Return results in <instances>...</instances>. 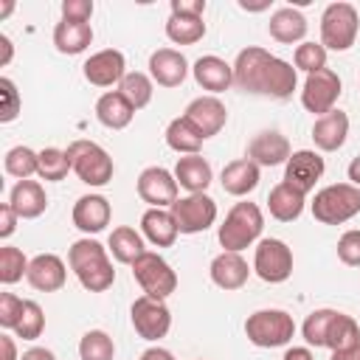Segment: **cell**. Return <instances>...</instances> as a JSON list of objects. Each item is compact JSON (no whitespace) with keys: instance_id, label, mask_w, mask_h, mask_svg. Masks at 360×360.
Returning a JSON list of instances; mask_svg holds the SVG:
<instances>
[{"instance_id":"4316f807","label":"cell","mask_w":360,"mask_h":360,"mask_svg":"<svg viewBox=\"0 0 360 360\" xmlns=\"http://www.w3.org/2000/svg\"><path fill=\"white\" fill-rule=\"evenodd\" d=\"M132 115H135V107L118 90H107L96 101V118L107 129H124V127H129L132 124Z\"/></svg>"},{"instance_id":"681fc988","label":"cell","mask_w":360,"mask_h":360,"mask_svg":"<svg viewBox=\"0 0 360 360\" xmlns=\"http://www.w3.org/2000/svg\"><path fill=\"white\" fill-rule=\"evenodd\" d=\"M172 14L202 17L205 14V0H172Z\"/></svg>"},{"instance_id":"30bf717a","label":"cell","mask_w":360,"mask_h":360,"mask_svg":"<svg viewBox=\"0 0 360 360\" xmlns=\"http://www.w3.org/2000/svg\"><path fill=\"white\" fill-rule=\"evenodd\" d=\"M169 211H172L180 233H202L217 222V202L205 191L180 197Z\"/></svg>"},{"instance_id":"8d00e7d4","label":"cell","mask_w":360,"mask_h":360,"mask_svg":"<svg viewBox=\"0 0 360 360\" xmlns=\"http://www.w3.org/2000/svg\"><path fill=\"white\" fill-rule=\"evenodd\" d=\"M118 93H121L135 110H143V107L152 101L155 82H152V76H146V73H141V70H132V73H127V76L121 79Z\"/></svg>"},{"instance_id":"c3c4849f","label":"cell","mask_w":360,"mask_h":360,"mask_svg":"<svg viewBox=\"0 0 360 360\" xmlns=\"http://www.w3.org/2000/svg\"><path fill=\"white\" fill-rule=\"evenodd\" d=\"M90 17H93V3L90 0H65L62 3V20L90 22Z\"/></svg>"},{"instance_id":"d6a6232c","label":"cell","mask_w":360,"mask_h":360,"mask_svg":"<svg viewBox=\"0 0 360 360\" xmlns=\"http://www.w3.org/2000/svg\"><path fill=\"white\" fill-rule=\"evenodd\" d=\"M202 141H205V138L200 135V129H197L186 115L172 118L169 127H166V143H169V149H174L177 155H200Z\"/></svg>"},{"instance_id":"7a4b0ae2","label":"cell","mask_w":360,"mask_h":360,"mask_svg":"<svg viewBox=\"0 0 360 360\" xmlns=\"http://www.w3.org/2000/svg\"><path fill=\"white\" fill-rule=\"evenodd\" d=\"M262 228H264L262 208H259L256 202L242 200V202H236V205L225 214V219H222V225H219V231H217V239H219V245H222L225 250L242 253L245 248H250V245L262 236Z\"/></svg>"},{"instance_id":"603a6c76","label":"cell","mask_w":360,"mask_h":360,"mask_svg":"<svg viewBox=\"0 0 360 360\" xmlns=\"http://www.w3.org/2000/svg\"><path fill=\"white\" fill-rule=\"evenodd\" d=\"M349 135V115L343 110H332L312 124V141L321 152H338Z\"/></svg>"},{"instance_id":"cb8c5ba5","label":"cell","mask_w":360,"mask_h":360,"mask_svg":"<svg viewBox=\"0 0 360 360\" xmlns=\"http://www.w3.org/2000/svg\"><path fill=\"white\" fill-rule=\"evenodd\" d=\"M307 17L295 8V6H281L270 14V22H267V31L276 42L281 45H292V42H301L307 37Z\"/></svg>"},{"instance_id":"836d02e7","label":"cell","mask_w":360,"mask_h":360,"mask_svg":"<svg viewBox=\"0 0 360 360\" xmlns=\"http://www.w3.org/2000/svg\"><path fill=\"white\" fill-rule=\"evenodd\" d=\"M107 248H110L112 259L121 262V264H132L138 256L146 253V248H143V236H141L135 228H129V225H118V228L110 233Z\"/></svg>"},{"instance_id":"ba28073f","label":"cell","mask_w":360,"mask_h":360,"mask_svg":"<svg viewBox=\"0 0 360 360\" xmlns=\"http://www.w3.org/2000/svg\"><path fill=\"white\" fill-rule=\"evenodd\" d=\"M253 273L267 284H281L292 276V250L281 239H262L253 253Z\"/></svg>"},{"instance_id":"52a82bcc","label":"cell","mask_w":360,"mask_h":360,"mask_svg":"<svg viewBox=\"0 0 360 360\" xmlns=\"http://www.w3.org/2000/svg\"><path fill=\"white\" fill-rule=\"evenodd\" d=\"M132 278L141 284L143 295L158 298V301H166L177 290V273L172 270V264L163 256H158L152 250H146L143 256H138L132 262Z\"/></svg>"},{"instance_id":"bcb514c9","label":"cell","mask_w":360,"mask_h":360,"mask_svg":"<svg viewBox=\"0 0 360 360\" xmlns=\"http://www.w3.org/2000/svg\"><path fill=\"white\" fill-rule=\"evenodd\" d=\"M338 259L349 267H360V231H346L338 239Z\"/></svg>"},{"instance_id":"9c48e42d","label":"cell","mask_w":360,"mask_h":360,"mask_svg":"<svg viewBox=\"0 0 360 360\" xmlns=\"http://www.w3.org/2000/svg\"><path fill=\"white\" fill-rule=\"evenodd\" d=\"M340 76L332 70V68H323V70H315L304 79V87H301V104L315 112L318 118L332 112L338 98H340Z\"/></svg>"},{"instance_id":"8992f818","label":"cell","mask_w":360,"mask_h":360,"mask_svg":"<svg viewBox=\"0 0 360 360\" xmlns=\"http://www.w3.org/2000/svg\"><path fill=\"white\" fill-rule=\"evenodd\" d=\"M360 17L352 3H329L321 14V45L326 51H349L357 39Z\"/></svg>"},{"instance_id":"f1b7e54d","label":"cell","mask_w":360,"mask_h":360,"mask_svg":"<svg viewBox=\"0 0 360 360\" xmlns=\"http://www.w3.org/2000/svg\"><path fill=\"white\" fill-rule=\"evenodd\" d=\"M304 202H307V194H301L298 188L287 186L284 180L278 186L270 188L267 194V208H270V217L278 219V222H292L301 217L304 211Z\"/></svg>"},{"instance_id":"4fadbf2b","label":"cell","mask_w":360,"mask_h":360,"mask_svg":"<svg viewBox=\"0 0 360 360\" xmlns=\"http://www.w3.org/2000/svg\"><path fill=\"white\" fill-rule=\"evenodd\" d=\"M270 51L259 48V45H248L236 53V62H233V84L245 93H262L264 87V70H267V62H270Z\"/></svg>"},{"instance_id":"4dcf8cb0","label":"cell","mask_w":360,"mask_h":360,"mask_svg":"<svg viewBox=\"0 0 360 360\" xmlns=\"http://www.w3.org/2000/svg\"><path fill=\"white\" fill-rule=\"evenodd\" d=\"M298 84V70L278 56H270L267 70H264V87L262 96H273V98H290L292 90Z\"/></svg>"},{"instance_id":"9f6ffc18","label":"cell","mask_w":360,"mask_h":360,"mask_svg":"<svg viewBox=\"0 0 360 360\" xmlns=\"http://www.w3.org/2000/svg\"><path fill=\"white\" fill-rule=\"evenodd\" d=\"M0 48H3V56H0V65H8L11 62V53H14V45L6 34H0Z\"/></svg>"},{"instance_id":"ffe728a7","label":"cell","mask_w":360,"mask_h":360,"mask_svg":"<svg viewBox=\"0 0 360 360\" xmlns=\"http://www.w3.org/2000/svg\"><path fill=\"white\" fill-rule=\"evenodd\" d=\"M290 141L278 132V129H262L259 135H253L250 146H248V158L256 166H278L290 160Z\"/></svg>"},{"instance_id":"2e32d148","label":"cell","mask_w":360,"mask_h":360,"mask_svg":"<svg viewBox=\"0 0 360 360\" xmlns=\"http://www.w3.org/2000/svg\"><path fill=\"white\" fill-rule=\"evenodd\" d=\"M110 217H112V208L104 194H84L73 205V225L87 236L101 233L110 225Z\"/></svg>"},{"instance_id":"f546056e","label":"cell","mask_w":360,"mask_h":360,"mask_svg":"<svg viewBox=\"0 0 360 360\" xmlns=\"http://www.w3.org/2000/svg\"><path fill=\"white\" fill-rule=\"evenodd\" d=\"M141 231H143V236L155 248H172L174 239H177V233H180L172 211H166V208H149V211H143Z\"/></svg>"},{"instance_id":"f907efd6","label":"cell","mask_w":360,"mask_h":360,"mask_svg":"<svg viewBox=\"0 0 360 360\" xmlns=\"http://www.w3.org/2000/svg\"><path fill=\"white\" fill-rule=\"evenodd\" d=\"M17 211L8 205V202H3L0 205V239H8L14 231H17Z\"/></svg>"},{"instance_id":"e0dca14e","label":"cell","mask_w":360,"mask_h":360,"mask_svg":"<svg viewBox=\"0 0 360 360\" xmlns=\"http://www.w3.org/2000/svg\"><path fill=\"white\" fill-rule=\"evenodd\" d=\"M25 278L39 292H56V290L65 287L68 270H65V262L56 253H39L28 262V276Z\"/></svg>"},{"instance_id":"5bb4252c","label":"cell","mask_w":360,"mask_h":360,"mask_svg":"<svg viewBox=\"0 0 360 360\" xmlns=\"http://www.w3.org/2000/svg\"><path fill=\"white\" fill-rule=\"evenodd\" d=\"M323 158L315 149H298L290 155V160L284 163V183L298 188L301 194H309L315 188V183L323 174Z\"/></svg>"},{"instance_id":"db71d44e","label":"cell","mask_w":360,"mask_h":360,"mask_svg":"<svg viewBox=\"0 0 360 360\" xmlns=\"http://www.w3.org/2000/svg\"><path fill=\"white\" fill-rule=\"evenodd\" d=\"M141 360H174V354H172L169 349H163V346H149V349L141 354Z\"/></svg>"},{"instance_id":"277c9868","label":"cell","mask_w":360,"mask_h":360,"mask_svg":"<svg viewBox=\"0 0 360 360\" xmlns=\"http://www.w3.org/2000/svg\"><path fill=\"white\" fill-rule=\"evenodd\" d=\"M245 335L259 349H278L292 340L295 321L284 309H256L245 321Z\"/></svg>"},{"instance_id":"e575fe53","label":"cell","mask_w":360,"mask_h":360,"mask_svg":"<svg viewBox=\"0 0 360 360\" xmlns=\"http://www.w3.org/2000/svg\"><path fill=\"white\" fill-rule=\"evenodd\" d=\"M352 346H360V326H357V321H354L352 315L335 309V318H332V323H329L326 346H323V349L343 352V349H352Z\"/></svg>"},{"instance_id":"5b68a950","label":"cell","mask_w":360,"mask_h":360,"mask_svg":"<svg viewBox=\"0 0 360 360\" xmlns=\"http://www.w3.org/2000/svg\"><path fill=\"white\" fill-rule=\"evenodd\" d=\"M68 158H70V166H73V172L82 183L98 188V186H107L112 180V172H115L112 158L96 141H84V138L73 141L68 146Z\"/></svg>"},{"instance_id":"7402d4cb","label":"cell","mask_w":360,"mask_h":360,"mask_svg":"<svg viewBox=\"0 0 360 360\" xmlns=\"http://www.w3.org/2000/svg\"><path fill=\"white\" fill-rule=\"evenodd\" d=\"M191 73H194V82H197L202 90H208L211 96L228 90V87L233 84V65H228L225 59H219V56H214V53L200 56V59L194 62Z\"/></svg>"},{"instance_id":"f5cc1de1","label":"cell","mask_w":360,"mask_h":360,"mask_svg":"<svg viewBox=\"0 0 360 360\" xmlns=\"http://www.w3.org/2000/svg\"><path fill=\"white\" fill-rule=\"evenodd\" d=\"M281 360H315V354H312V349L309 346H292V349H287L284 352V357Z\"/></svg>"},{"instance_id":"7c38bea8","label":"cell","mask_w":360,"mask_h":360,"mask_svg":"<svg viewBox=\"0 0 360 360\" xmlns=\"http://www.w3.org/2000/svg\"><path fill=\"white\" fill-rule=\"evenodd\" d=\"M135 188H138V197L143 200V202H149V208H172L180 197H177V180H174V174L169 172V169H163V166H149V169H143L141 174H138V183H135Z\"/></svg>"},{"instance_id":"9a60e30c","label":"cell","mask_w":360,"mask_h":360,"mask_svg":"<svg viewBox=\"0 0 360 360\" xmlns=\"http://www.w3.org/2000/svg\"><path fill=\"white\" fill-rule=\"evenodd\" d=\"M84 79L96 87H112V84H121V79L127 76V59L121 51L115 48H104V51H96L84 65Z\"/></svg>"},{"instance_id":"44dd1931","label":"cell","mask_w":360,"mask_h":360,"mask_svg":"<svg viewBox=\"0 0 360 360\" xmlns=\"http://www.w3.org/2000/svg\"><path fill=\"white\" fill-rule=\"evenodd\" d=\"M208 273H211V281H214L219 290H239V287L248 284L250 267H248V262L242 259V253L222 250L219 256H214Z\"/></svg>"},{"instance_id":"74e56055","label":"cell","mask_w":360,"mask_h":360,"mask_svg":"<svg viewBox=\"0 0 360 360\" xmlns=\"http://www.w3.org/2000/svg\"><path fill=\"white\" fill-rule=\"evenodd\" d=\"M3 166H6V172H8L11 177L28 180V177L37 174V169H39V152H34V149H28V146H11V149L6 152V158H3Z\"/></svg>"},{"instance_id":"11a10c76","label":"cell","mask_w":360,"mask_h":360,"mask_svg":"<svg viewBox=\"0 0 360 360\" xmlns=\"http://www.w3.org/2000/svg\"><path fill=\"white\" fill-rule=\"evenodd\" d=\"M0 346H3V360H20L17 357V346L11 335H0Z\"/></svg>"},{"instance_id":"ac0fdd59","label":"cell","mask_w":360,"mask_h":360,"mask_svg":"<svg viewBox=\"0 0 360 360\" xmlns=\"http://www.w3.org/2000/svg\"><path fill=\"white\" fill-rule=\"evenodd\" d=\"M149 76L160 87H180L188 76V62L174 48H158L149 56Z\"/></svg>"},{"instance_id":"f35d334b","label":"cell","mask_w":360,"mask_h":360,"mask_svg":"<svg viewBox=\"0 0 360 360\" xmlns=\"http://www.w3.org/2000/svg\"><path fill=\"white\" fill-rule=\"evenodd\" d=\"M79 357L82 360H112L115 343L104 329H90L79 340Z\"/></svg>"},{"instance_id":"d4e9b609","label":"cell","mask_w":360,"mask_h":360,"mask_svg":"<svg viewBox=\"0 0 360 360\" xmlns=\"http://www.w3.org/2000/svg\"><path fill=\"white\" fill-rule=\"evenodd\" d=\"M8 205L17 211L20 219H37L45 214L48 208V197H45V188L42 183L37 180H20L11 194H8Z\"/></svg>"},{"instance_id":"680465c9","label":"cell","mask_w":360,"mask_h":360,"mask_svg":"<svg viewBox=\"0 0 360 360\" xmlns=\"http://www.w3.org/2000/svg\"><path fill=\"white\" fill-rule=\"evenodd\" d=\"M346 174H349V180H352V186H357V188H360V158H354V160L349 163Z\"/></svg>"},{"instance_id":"816d5d0a","label":"cell","mask_w":360,"mask_h":360,"mask_svg":"<svg viewBox=\"0 0 360 360\" xmlns=\"http://www.w3.org/2000/svg\"><path fill=\"white\" fill-rule=\"evenodd\" d=\"M20 360H56V354L51 349H45V346H31V349H25L20 354Z\"/></svg>"},{"instance_id":"484cf974","label":"cell","mask_w":360,"mask_h":360,"mask_svg":"<svg viewBox=\"0 0 360 360\" xmlns=\"http://www.w3.org/2000/svg\"><path fill=\"white\" fill-rule=\"evenodd\" d=\"M174 180H177V186H183L188 194H200V191H205V188L211 186L214 172H211V163H208L202 155H183V158H177Z\"/></svg>"},{"instance_id":"f6af8a7d","label":"cell","mask_w":360,"mask_h":360,"mask_svg":"<svg viewBox=\"0 0 360 360\" xmlns=\"http://www.w3.org/2000/svg\"><path fill=\"white\" fill-rule=\"evenodd\" d=\"M0 98H3V107H0V121L3 124H11L17 115H20V93L14 87V82L8 76L0 79Z\"/></svg>"},{"instance_id":"7bdbcfd3","label":"cell","mask_w":360,"mask_h":360,"mask_svg":"<svg viewBox=\"0 0 360 360\" xmlns=\"http://www.w3.org/2000/svg\"><path fill=\"white\" fill-rule=\"evenodd\" d=\"M332 318H335V309H315V312L307 315V321L301 326L307 346H315V349H323L326 346V332H329Z\"/></svg>"},{"instance_id":"60d3db41","label":"cell","mask_w":360,"mask_h":360,"mask_svg":"<svg viewBox=\"0 0 360 360\" xmlns=\"http://www.w3.org/2000/svg\"><path fill=\"white\" fill-rule=\"evenodd\" d=\"M28 262L25 253L14 245H3L0 248V281L3 284H17L22 276H28Z\"/></svg>"},{"instance_id":"ee69618b","label":"cell","mask_w":360,"mask_h":360,"mask_svg":"<svg viewBox=\"0 0 360 360\" xmlns=\"http://www.w3.org/2000/svg\"><path fill=\"white\" fill-rule=\"evenodd\" d=\"M292 65H295V70H304L307 76L315 70H323L326 68V48L321 42H301V45H295Z\"/></svg>"},{"instance_id":"d590c367","label":"cell","mask_w":360,"mask_h":360,"mask_svg":"<svg viewBox=\"0 0 360 360\" xmlns=\"http://www.w3.org/2000/svg\"><path fill=\"white\" fill-rule=\"evenodd\" d=\"M166 37L174 45H194L205 37V22L202 17H183V14H172L166 22Z\"/></svg>"},{"instance_id":"6f0895ef","label":"cell","mask_w":360,"mask_h":360,"mask_svg":"<svg viewBox=\"0 0 360 360\" xmlns=\"http://www.w3.org/2000/svg\"><path fill=\"white\" fill-rule=\"evenodd\" d=\"M329 360H360V346H352V349H343V352H332Z\"/></svg>"},{"instance_id":"8fae6325","label":"cell","mask_w":360,"mask_h":360,"mask_svg":"<svg viewBox=\"0 0 360 360\" xmlns=\"http://www.w3.org/2000/svg\"><path fill=\"white\" fill-rule=\"evenodd\" d=\"M129 318H132L135 332L143 340H160L172 329V312H169V307L163 301H158V298H149V295H141V298L132 301Z\"/></svg>"},{"instance_id":"ab89813d","label":"cell","mask_w":360,"mask_h":360,"mask_svg":"<svg viewBox=\"0 0 360 360\" xmlns=\"http://www.w3.org/2000/svg\"><path fill=\"white\" fill-rule=\"evenodd\" d=\"M70 169H73V166H70L68 149L48 146V149H42V152H39V169H37V174H39L42 180L59 183V180H65V177H68V172H70Z\"/></svg>"},{"instance_id":"b9f144b4","label":"cell","mask_w":360,"mask_h":360,"mask_svg":"<svg viewBox=\"0 0 360 360\" xmlns=\"http://www.w3.org/2000/svg\"><path fill=\"white\" fill-rule=\"evenodd\" d=\"M42 329H45V312H42V307L37 301L25 298L22 315H20L17 326H14V335L22 338V340H37L42 335Z\"/></svg>"},{"instance_id":"3957f363","label":"cell","mask_w":360,"mask_h":360,"mask_svg":"<svg viewBox=\"0 0 360 360\" xmlns=\"http://www.w3.org/2000/svg\"><path fill=\"white\" fill-rule=\"evenodd\" d=\"M360 214V188L352 183H332L315 191L312 217L323 225H343Z\"/></svg>"},{"instance_id":"83f0119b","label":"cell","mask_w":360,"mask_h":360,"mask_svg":"<svg viewBox=\"0 0 360 360\" xmlns=\"http://www.w3.org/2000/svg\"><path fill=\"white\" fill-rule=\"evenodd\" d=\"M219 183L228 194L233 197H245L250 194L256 186H259V166L250 160V158H239V160H231L225 163L222 174H219Z\"/></svg>"},{"instance_id":"6da1fadb","label":"cell","mask_w":360,"mask_h":360,"mask_svg":"<svg viewBox=\"0 0 360 360\" xmlns=\"http://www.w3.org/2000/svg\"><path fill=\"white\" fill-rule=\"evenodd\" d=\"M68 264L76 273L79 284L84 290H90V292H104L115 281V270H112V262L107 256V248L101 242L90 239V236H84V239L70 245Z\"/></svg>"},{"instance_id":"7dc6e473","label":"cell","mask_w":360,"mask_h":360,"mask_svg":"<svg viewBox=\"0 0 360 360\" xmlns=\"http://www.w3.org/2000/svg\"><path fill=\"white\" fill-rule=\"evenodd\" d=\"M22 298H17L14 292H3L0 295V326L3 329H14L20 315H22Z\"/></svg>"},{"instance_id":"d6986e66","label":"cell","mask_w":360,"mask_h":360,"mask_svg":"<svg viewBox=\"0 0 360 360\" xmlns=\"http://www.w3.org/2000/svg\"><path fill=\"white\" fill-rule=\"evenodd\" d=\"M186 118L200 129L202 138H214L225 127L228 110L217 96H200L186 107Z\"/></svg>"},{"instance_id":"1f68e13d","label":"cell","mask_w":360,"mask_h":360,"mask_svg":"<svg viewBox=\"0 0 360 360\" xmlns=\"http://www.w3.org/2000/svg\"><path fill=\"white\" fill-rule=\"evenodd\" d=\"M93 42V28L90 22H70V20H62L56 22L53 28V45L59 53H68V56H76L82 51H87Z\"/></svg>"}]
</instances>
